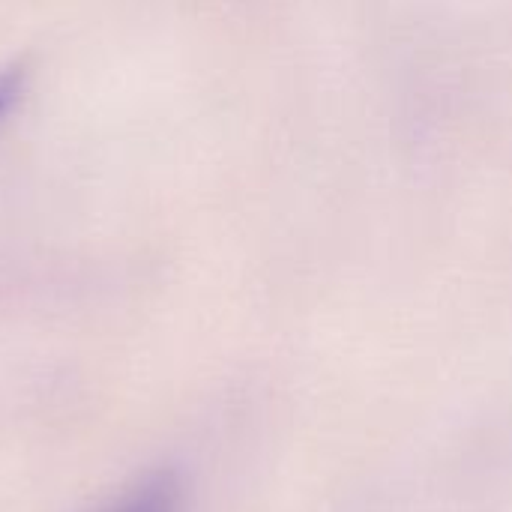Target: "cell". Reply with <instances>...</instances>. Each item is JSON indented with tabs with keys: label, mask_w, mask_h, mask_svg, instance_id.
<instances>
[{
	"label": "cell",
	"mask_w": 512,
	"mask_h": 512,
	"mask_svg": "<svg viewBox=\"0 0 512 512\" xmlns=\"http://www.w3.org/2000/svg\"><path fill=\"white\" fill-rule=\"evenodd\" d=\"M96 512H180V486L171 474H153Z\"/></svg>",
	"instance_id": "1"
},
{
	"label": "cell",
	"mask_w": 512,
	"mask_h": 512,
	"mask_svg": "<svg viewBox=\"0 0 512 512\" xmlns=\"http://www.w3.org/2000/svg\"><path fill=\"white\" fill-rule=\"evenodd\" d=\"M27 78H30V69L21 60L0 66V129L9 123V117L15 114L18 102L24 99Z\"/></svg>",
	"instance_id": "2"
}]
</instances>
